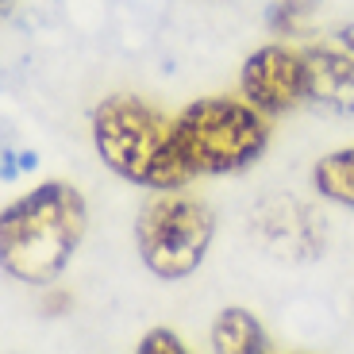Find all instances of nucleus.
I'll return each mask as SVG.
<instances>
[{
    "instance_id": "nucleus-4",
    "label": "nucleus",
    "mask_w": 354,
    "mask_h": 354,
    "mask_svg": "<svg viewBox=\"0 0 354 354\" xmlns=\"http://www.w3.org/2000/svg\"><path fill=\"white\" fill-rule=\"evenodd\" d=\"M212 208L177 189H158V196L147 201L135 223V247L142 266L162 281H181L196 274V266L212 247Z\"/></svg>"
},
{
    "instance_id": "nucleus-3",
    "label": "nucleus",
    "mask_w": 354,
    "mask_h": 354,
    "mask_svg": "<svg viewBox=\"0 0 354 354\" xmlns=\"http://www.w3.org/2000/svg\"><path fill=\"white\" fill-rule=\"evenodd\" d=\"M174 142L189 174H239L262 158L270 127L266 112L247 97H208L181 108L174 120Z\"/></svg>"
},
{
    "instance_id": "nucleus-6",
    "label": "nucleus",
    "mask_w": 354,
    "mask_h": 354,
    "mask_svg": "<svg viewBox=\"0 0 354 354\" xmlns=\"http://www.w3.org/2000/svg\"><path fill=\"white\" fill-rule=\"evenodd\" d=\"M308 70V104L331 115H354V27H335L301 46Z\"/></svg>"
},
{
    "instance_id": "nucleus-8",
    "label": "nucleus",
    "mask_w": 354,
    "mask_h": 354,
    "mask_svg": "<svg viewBox=\"0 0 354 354\" xmlns=\"http://www.w3.org/2000/svg\"><path fill=\"white\" fill-rule=\"evenodd\" d=\"M212 351L216 354H262L270 351L266 328L247 308H223L212 324Z\"/></svg>"
},
{
    "instance_id": "nucleus-1",
    "label": "nucleus",
    "mask_w": 354,
    "mask_h": 354,
    "mask_svg": "<svg viewBox=\"0 0 354 354\" xmlns=\"http://www.w3.org/2000/svg\"><path fill=\"white\" fill-rule=\"evenodd\" d=\"M88 208L70 181H43L0 216V262L24 285H46L85 239Z\"/></svg>"
},
{
    "instance_id": "nucleus-11",
    "label": "nucleus",
    "mask_w": 354,
    "mask_h": 354,
    "mask_svg": "<svg viewBox=\"0 0 354 354\" xmlns=\"http://www.w3.org/2000/svg\"><path fill=\"white\" fill-rule=\"evenodd\" d=\"M139 354H185V343H181L174 331L154 328V331H147V335H142Z\"/></svg>"
},
{
    "instance_id": "nucleus-9",
    "label": "nucleus",
    "mask_w": 354,
    "mask_h": 354,
    "mask_svg": "<svg viewBox=\"0 0 354 354\" xmlns=\"http://www.w3.org/2000/svg\"><path fill=\"white\" fill-rule=\"evenodd\" d=\"M312 185L319 189V196H328L343 208H354V147L319 158L312 169Z\"/></svg>"
},
{
    "instance_id": "nucleus-2",
    "label": "nucleus",
    "mask_w": 354,
    "mask_h": 354,
    "mask_svg": "<svg viewBox=\"0 0 354 354\" xmlns=\"http://www.w3.org/2000/svg\"><path fill=\"white\" fill-rule=\"evenodd\" d=\"M93 147L100 162L124 181L142 189H181L189 169L177 154L174 120L142 97H108L93 112Z\"/></svg>"
},
{
    "instance_id": "nucleus-10",
    "label": "nucleus",
    "mask_w": 354,
    "mask_h": 354,
    "mask_svg": "<svg viewBox=\"0 0 354 354\" xmlns=\"http://www.w3.org/2000/svg\"><path fill=\"white\" fill-rule=\"evenodd\" d=\"M312 12H316V0H274L266 24L274 35H304Z\"/></svg>"
},
{
    "instance_id": "nucleus-7",
    "label": "nucleus",
    "mask_w": 354,
    "mask_h": 354,
    "mask_svg": "<svg viewBox=\"0 0 354 354\" xmlns=\"http://www.w3.org/2000/svg\"><path fill=\"white\" fill-rule=\"evenodd\" d=\"M254 231L262 235L266 247L281 258H312L324 250V220L292 201L266 204Z\"/></svg>"
},
{
    "instance_id": "nucleus-5",
    "label": "nucleus",
    "mask_w": 354,
    "mask_h": 354,
    "mask_svg": "<svg viewBox=\"0 0 354 354\" xmlns=\"http://www.w3.org/2000/svg\"><path fill=\"white\" fill-rule=\"evenodd\" d=\"M243 97L266 115L292 112L297 104H308V70H304V54L292 46L270 43L258 46L243 62L239 73Z\"/></svg>"
}]
</instances>
